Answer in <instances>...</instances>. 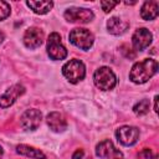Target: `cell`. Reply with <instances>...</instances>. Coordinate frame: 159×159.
I'll list each match as a JSON object with an SVG mask.
<instances>
[{"label":"cell","mask_w":159,"mask_h":159,"mask_svg":"<svg viewBox=\"0 0 159 159\" xmlns=\"http://www.w3.org/2000/svg\"><path fill=\"white\" fill-rule=\"evenodd\" d=\"M158 71V62L153 58H144L135 62L129 71V80L135 84H143L148 82Z\"/></svg>","instance_id":"6da1fadb"},{"label":"cell","mask_w":159,"mask_h":159,"mask_svg":"<svg viewBox=\"0 0 159 159\" xmlns=\"http://www.w3.org/2000/svg\"><path fill=\"white\" fill-rule=\"evenodd\" d=\"M93 82L97 88L102 91H111L117 84V76L109 67L102 66L96 70L93 75Z\"/></svg>","instance_id":"7a4b0ae2"},{"label":"cell","mask_w":159,"mask_h":159,"mask_svg":"<svg viewBox=\"0 0 159 159\" xmlns=\"http://www.w3.org/2000/svg\"><path fill=\"white\" fill-rule=\"evenodd\" d=\"M62 75L71 83H78L86 76V66L81 60H70L62 66Z\"/></svg>","instance_id":"3957f363"},{"label":"cell","mask_w":159,"mask_h":159,"mask_svg":"<svg viewBox=\"0 0 159 159\" xmlns=\"http://www.w3.org/2000/svg\"><path fill=\"white\" fill-rule=\"evenodd\" d=\"M70 42L72 45H75L76 47L81 48V50H89L94 42V36L93 34L83 27H76L73 30H71L70 35H68Z\"/></svg>","instance_id":"277c9868"},{"label":"cell","mask_w":159,"mask_h":159,"mask_svg":"<svg viewBox=\"0 0 159 159\" xmlns=\"http://www.w3.org/2000/svg\"><path fill=\"white\" fill-rule=\"evenodd\" d=\"M46 50H47V55L50 56V58H52L55 61L65 60L67 57V50L62 45L61 36L57 32H52L47 37Z\"/></svg>","instance_id":"5b68a950"},{"label":"cell","mask_w":159,"mask_h":159,"mask_svg":"<svg viewBox=\"0 0 159 159\" xmlns=\"http://www.w3.org/2000/svg\"><path fill=\"white\" fill-rule=\"evenodd\" d=\"M63 17L68 22H77V24H88L93 20L94 14L92 10L86 7H68L66 9Z\"/></svg>","instance_id":"8992f818"},{"label":"cell","mask_w":159,"mask_h":159,"mask_svg":"<svg viewBox=\"0 0 159 159\" xmlns=\"http://www.w3.org/2000/svg\"><path fill=\"white\" fill-rule=\"evenodd\" d=\"M139 129L133 125H122L116 130V137L122 145H134L139 139Z\"/></svg>","instance_id":"52a82bcc"},{"label":"cell","mask_w":159,"mask_h":159,"mask_svg":"<svg viewBox=\"0 0 159 159\" xmlns=\"http://www.w3.org/2000/svg\"><path fill=\"white\" fill-rule=\"evenodd\" d=\"M96 155L101 159H124L123 153L109 139H104L96 145Z\"/></svg>","instance_id":"ba28073f"},{"label":"cell","mask_w":159,"mask_h":159,"mask_svg":"<svg viewBox=\"0 0 159 159\" xmlns=\"http://www.w3.org/2000/svg\"><path fill=\"white\" fill-rule=\"evenodd\" d=\"M41 119H42V113L36 108H31L22 113V116L20 118V124H21L22 129H25L27 132L36 130L41 123Z\"/></svg>","instance_id":"9c48e42d"},{"label":"cell","mask_w":159,"mask_h":159,"mask_svg":"<svg viewBox=\"0 0 159 159\" xmlns=\"http://www.w3.org/2000/svg\"><path fill=\"white\" fill-rule=\"evenodd\" d=\"M25 93V87L20 83H16L7 88L1 96H0V108H9L12 106L19 97H21Z\"/></svg>","instance_id":"30bf717a"},{"label":"cell","mask_w":159,"mask_h":159,"mask_svg":"<svg viewBox=\"0 0 159 159\" xmlns=\"http://www.w3.org/2000/svg\"><path fill=\"white\" fill-rule=\"evenodd\" d=\"M152 41H153V34L145 27L137 29L132 36V45L138 51L147 48L152 43Z\"/></svg>","instance_id":"8fae6325"},{"label":"cell","mask_w":159,"mask_h":159,"mask_svg":"<svg viewBox=\"0 0 159 159\" xmlns=\"http://www.w3.org/2000/svg\"><path fill=\"white\" fill-rule=\"evenodd\" d=\"M43 39H45V35H43V31L39 27H29L25 34H24V45L27 47V48H37L42 45L43 42Z\"/></svg>","instance_id":"7c38bea8"},{"label":"cell","mask_w":159,"mask_h":159,"mask_svg":"<svg viewBox=\"0 0 159 159\" xmlns=\"http://www.w3.org/2000/svg\"><path fill=\"white\" fill-rule=\"evenodd\" d=\"M46 122H47V125L50 127V129L55 133H62L67 129V120L58 112L48 113L46 117Z\"/></svg>","instance_id":"4fadbf2b"},{"label":"cell","mask_w":159,"mask_h":159,"mask_svg":"<svg viewBox=\"0 0 159 159\" xmlns=\"http://www.w3.org/2000/svg\"><path fill=\"white\" fill-rule=\"evenodd\" d=\"M129 27V24L117 16H113L111 17L108 21H107V29H108V32L112 34V35H122L124 34Z\"/></svg>","instance_id":"5bb4252c"},{"label":"cell","mask_w":159,"mask_h":159,"mask_svg":"<svg viewBox=\"0 0 159 159\" xmlns=\"http://www.w3.org/2000/svg\"><path fill=\"white\" fill-rule=\"evenodd\" d=\"M158 12H159V2L158 1H154V0L145 1L142 5L140 16H142L143 20H147V21L154 20L158 16Z\"/></svg>","instance_id":"9a60e30c"},{"label":"cell","mask_w":159,"mask_h":159,"mask_svg":"<svg viewBox=\"0 0 159 159\" xmlns=\"http://www.w3.org/2000/svg\"><path fill=\"white\" fill-rule=\"evenodd\" d=\"M16 153L20 154V155H25V157L32 158V159H46V155L40 149H36V148L26 145V144L17 145L16 147Z\"/></svg>","instance_id":"2e32d148"},{"label":"cell","mask_w":159,"mask_h":159,"mask_svg":"<svg viewBox=\"0 0 159 159\" xmlns=\"http://www.w3.org/2000/svg\"><path fill=\"white\" fill-rule=\"evenodd\" d=\"M26 5L35 14L45 15V14H47L52 9L53 2L52 1H34V0H29V1H26Z\"/></svg>","instance_id":"e0dca14e"},{"label":"cell","mask_w":159,"mask_h":159,"mask_svg":"<svg viewBox=\"0 0 159 159\" xmlns=\"http://www.w3.org/2000/svg\"><path fill=\"white\" fill-rule=\"evenodd\" d=\"M149 107H150V103L148 99H142L139 102H137L134 106H133V112L137 114V116H144L149 112Z\"/></svg>","instance_id":"ac0fdd59"},{"label":"cell","mask_w":159,"mask_h":159,"mask_svg":"<svg viewBox=\"0 0 159 159\" xmlns=\"http://www.w3.org/2000/svg\"><path fill=\"white\" fill-rule=\"evenodd\" d=\"M10 12H11L10 5H9L6 1L0 0V21H2V20H5L6 17H9Z\"/></svg>","instance_id":"d6986e66"},{"label":"cell","mask_w":159,"mask_h":159,"mask_svg":"<svg viewBox=\"0 0 159 159\" xmlns=\"http://www.w3.org/2000/svg\"><path fill=\"white\" fill-rule=\"evenodd\" d=\"M119 4V1H101V7H102V10L104 11V12H109V11H112L113 10V7L114 6H117Z\"/></svg>","instance_id":"ffe728a7"},{"label":"cell","mask_w":159,"mask_h":159,"mask_svg":"<svg viewBox=\"0 0 159 159\" xmlns=\"http://www.w3.org/2000/svg\"><path fill=\"white\" fill-rule=\"evenodd\" d=\"M84 155V152L82 149H77L73 154H72V159H82Z\"/></svg>","instance_id":"44dd1931"},{"label":"cell","mask_w":159,"mask_h":159,"mask_svg":"<svg viewBox=\"0 0 159 159\" xmlns=\"http://www.w3.org/2000/svg\"><path fill=\"white\" fill-rule=\"evenodd\" d=\"M143 155H145V158L147 159H152V152H150V149H148V148H145L144 150H143V153H142Z\"/></svg>","instance_id":"7402d4cb"},{"label":"cell","mask_w":159,"mask_h":159,"mask_svg":"<svg viewBox=\"0 0 159 159\" xmlns=\"http://www.w3.org/2000/svg\"><path fill=\"white\" fill-rule=\"evenodd\" d=\"M154 112H158V96L154 97Z\"/></svg>","instance_id":"603a6c76"},{"label":"cell","mask_w":159,"mask_h":159,"mask_svg":"<svg viewBox=\"0 0 159 159\" xmlns=\"http://www.w3.org/2000/svg\"><path fill=\"white\" fill-rule=\"evenodd\" d=\"M5 40V35H4V32L2 31H0V43H2V41Z\"/></svg>","instance_id":"cb8c5ba5"},{"label":"cell","mask_w":159,"mask_h":159,"mask_svg":"<svg viewBox=\"0 0 159 159\" xmlns=\"http://www.w3.org/2000/svg\"><path fill=\"white\" fill-rule=\"evenodd\" d=\"M2 155H4V150H2V148L0 147V159H2Z\"/></svg>","instance_id":"d4e9b609"}]
</instances>
